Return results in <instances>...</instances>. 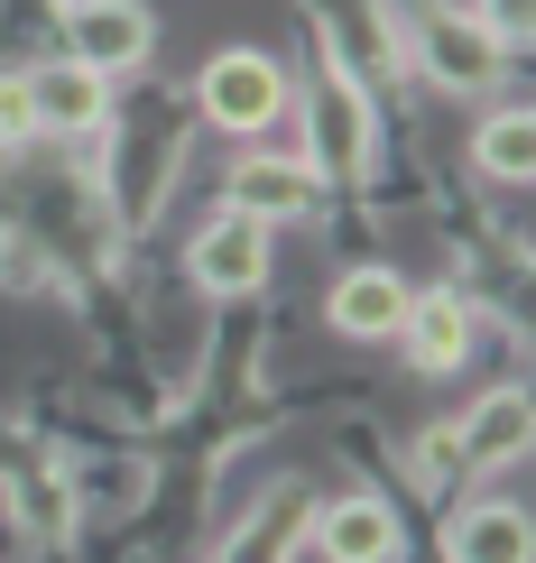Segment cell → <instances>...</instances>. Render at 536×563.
Listing matches in <instances>:
<instances>
[{
  "instance_id": "obj_7",
  "label": "cell",
  "mask_w": 536,
  "mask_h": 563,
  "mask_svg": "<svg viewBox=\"0 0 536 563\" xmlns=\"http://www.w3.org/2000/svg\"><path fill=\"white\" fill-rule=\"evenodd\" d=\"M29 111H37V130H56V139H92V130H111V84L92 75V65L56 56V65L29 75Z\"/></svg>"
},
{
  "instance_id": "obj_11",
  "label": "cell",
  "mask_w": 536,
  "mask_h": 563,
  "mask_svg": "<svg viewBox=\"0 0 536 563\" xmlns=\"http://www.w3.org/2000/svg\"><path fill=\"white\" fill-rule=\"evenodd\" d=\"M398 342H407V361L426 369V379H453V369L472 361V305H462L453 287H435V296H407V314H398Z\"/></svg>"
},
{
  "instance_id": "obj_5",
  "label": "cell",
  "mask_w": 536,
  "mask_h": 563,
  "mask_svg": "<svg viewBox=\"0 0 536 563\" xmlns=\"http://www.w3.org/2000/svg\"><path fill=\"white\" fill-rule=\"evenodd\" d=\"M500 56H508V46L481 37L472 10H426V19H416V65H426L445 92H462V102L500 84Z\"/></svg>"
},
{
  "instance_id": "obj_15",
  "label": "cell",
  "mask_w": 536,
  "mask_h": 563,
  "mask_svg": "<svg viewBox=\"0 0 536 563\" xmlns=\"http://www.w3.org/2000/svg\"><path fill=\"white\" fill-rule=\"evenodd\" d=\"M472 29L491 37V46H527V29H536V0H472Z\"/></svg>"
},
{
  "instance_id": "obj_3",
  "label": "cell",
  "mask_w": 536,
  "mask_h": 563,
  "mask_svg": "<svg viewBox=\"0 0 536 563\" xmlns=\"http://www.w3.org/2000/svg\"><path fill=\"white\" fill-rule=\"evenodd\" d=\"M149 46H157L149 0H75V10H65V56L92 65L102 84L139 75V65H149Z\"/></svg>"
},
{
  "instance_id": "obj_16",
  "label": "cell",
  "mask_w": 536,
  "mask_h": 563,
  "mask_svg": "<svg viewBox=\"0 0 536 563\" xmlns=\"http://www.w3.org/2000/svg\"><path fill=\"white\" fill-rule=\"evenodd\" d=\"M37 139V111H29V75H0V157Z\"/></svg>"
},
{
  "instance_id": "obj_4",
  "label": "cell",
  "mask_w": 536,
  "mask_h": 563,
  "mask_svg": "<svg viewBox=\"0 0 536 563\" xmlns=\"http://www.w3.org/2000/svg\"><path fill=\"white\" fill-rule=\"evenodd\" d=\"M185 268H195L204 296H260L269 287V222H250V213H231V203H222V213L195 231Z\"/></svg>"
},
{
  "instance_id": "obj_6",
  "label": "cell",
  "mask_w": 536,
  "mask_h": 563,
  "mask_svg": "<svg viewBox=\"0 0 536 563\" xmlns=\"http://www.w3.org/2000/svg\"><path fill=\"white\" fill-rule=\"evenodd\" d=\"M306 545L324 563H389V554H398V508L370 499V489L324 499V508H306Z\"/></svg>"
},
{
  "instance_id": "obj_1",
  "label": "cell",
  "mask_w": 536,
  "mask_h": 563,
  "mask_svg": "<svg viewBox=\"0 0 536 563\" xmlns=\"http://www.w3.org/2000/svg\"><path fill=\"white\" fill-rule=\"evenodd\" d=\"M370 157H380V121H370V92L352 84V65L333 46H315V75H306V167L324 185H361Z\"/></svg>"
},
{
  "instance_id": "obj_10",
  "label": "cell",
  "mask_w": 536,
  "mask_h": 563,
  "mask_svg": "<svg viewBox=\"0 0 536 563\" xmlns=\"http://www.w3.org/2000/svg\"><path fill=\"white\" fill-rule=\"evenodd\" d=\"M527 443H536V407H527L518 379L491 388V397H481V407L453 426V453L472 462V472H508V462H527Z\"/></svg>"
},
{
  "instance_id": "obj_9",
  "label": "cell",
  "mask_w": 536,
  "mask_h": 563,
  "mask_svg": "<svg viewBox=\"0 0 536 563\" xmlns=\"http://www.w3.org/2000/svg\"><path fill=\"white\" fill-rule=\"evenodd\" d=\"M407 277L398 268H342L333 296H324V323H333L342 342H398V314H407Z\"/></svg>"
},
{
  "instance_id": "obj_14",
  "label": "cell",
  "mask_w": 536,
  "mask_h": 563,
  "mask_svg": "<svg viewBox=\"0 0 536 563\" xmlns=\"http://www.w3.org/2000/svg\"><path fill=\"white\" fill-rule=\"evenodd\" d=\"M296 545H306V499H296V489H277V499L260 508V527L231 536V554H222V563H287Z\"/></svg>"
},
{
  "instance_id": "obj_12",
  "label": "cell",
  "mask_w": 536,
  "mask_h": 563,
  "mask_svg": "<svg viewBox=\"0 0 536 563\" xmlns=\"http://www.w3.org/2000/svg\"><path fill=\"white\" fill-rule=\"evenodd\" d=\"M527 545H536V527H527V508H508V499H472L445 527L453 563H527Z\"/></svg>"
},
{
  "instance_id": "obj_13",
  "label": "cell",
  "mask_w": 536,
  "mask_h": 563,
  "mask_svg": "<svg viewBox=\"0 0 536 563\" xmlns=\"http://www.w3.org/2000/svg\"><path fill=\"white\" fill-rule=\"evenodd\" d=\"M472 167L491 176V185H527V176H536V121H527L518 102L491 111V121L472 130Z\"/></svg>"
},
{
  "instance_id": "obj_8",
  "label": "cell",
  "mask_w": 536,
  "mask_h": 563,
  "mask_svg": "<svg viewBox=\"0 0 536 563\" xmlns=\"http://www.w3.org/2000/svg\"><path fill=\"white\" fill-rule=\"evenodd\" d=\"M324 203V176L306 167V157H241L231 167V213H250V222H306Z\"/></svg>"
},
{
  "instance_id": "obj_2",
  "label": "cell",
  "mask_w": 536,
  "mask_h": 563,
  "mask_svg": "<svg viewBox=\"0 0 536 563\" xmlns=\"http://www.w3.org/2000/svg\"><path fill=\"white\" fill-rule=\"evenodd\" d=\"M195 102H204V121H214V130L260 139V130L287 121L296 92H287V65H277V56H260V46H222V56L195 75Z\"/></svg>"
},
{
  "instance_id": "obj_17",
  "label": "cell",
  "mask_w": 536,
  "mask_h": 563,
  "mask_svg": "<svg viewBox=\"0 0 536 563\" xmlns=\"http://www.w3.org/2000/svg\"><path fill=\"white\" fill-rule=\"evenodd\" d=\"M453 462H462V453H453V426L416 443V481H426V489H435V481H453Z\"/></svg>"
}]
</instances>
